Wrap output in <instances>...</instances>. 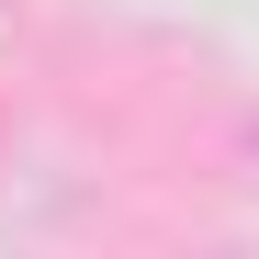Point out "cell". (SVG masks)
I'll use <instances>...</instances> for the list:
<instances>
[{
	"mask_svg": "<svg viewBox=\"0 0 259 259\" xmlns=\"http://www.w3.org/2000/svg\"><path fill=\"white\" fill-rule=\"evenodd\" d=\"M248 147H259V124H248Z\"/></svg>",
	"mask_w": 259,
	"mask_h": 259,
	"instance_id": "1",
	"label": "cell"
}]
</instances>
